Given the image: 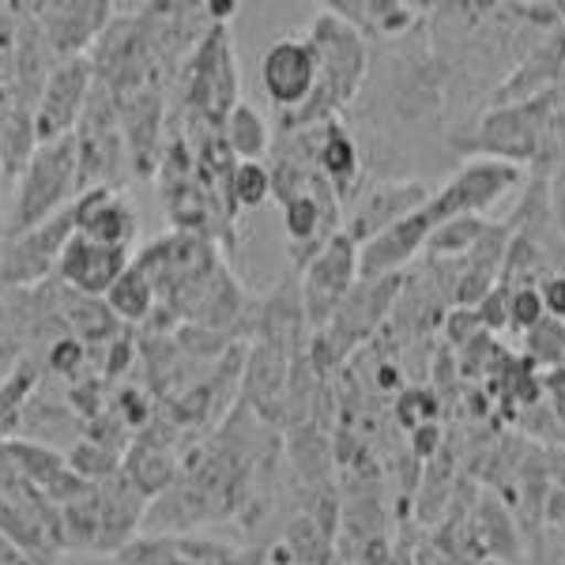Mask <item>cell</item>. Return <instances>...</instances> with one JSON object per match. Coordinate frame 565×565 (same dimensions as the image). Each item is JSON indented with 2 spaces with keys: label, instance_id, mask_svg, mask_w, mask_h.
Segmentation results:
<instances>
[{
  "label": "cell",
  "instance_id": "1",
  "mask_svg": "<svg viewBox=\"0 0 565 565\" xmlns=\"http://www.w3.org/2000/svg\"><path fill=\"white\" fill-rule=\"evenodd\" d=\"M306 39L313 42V50H317V90L302 109L279 114V121H276L279 132L313 129V125L335 121V114L362 90V79H366V68H370L366 39H362L354 26L335 20L332 12H324V8H321V15L309 23Z\"/></svg>",
  "mask_w": 565,
  "mask_h": 565
},
{
  "label": "cell",
  "instance_id": "2",
  "mask_svg": "<svg viewBox=\"0 0 565 565\" xmlns=\"http://www.w3.org/2000/svg\"><path fill=\"white\" fill-rule=\"evenodd\" d=\"M79 196V170H76V140L61 136V140L39 143L23 174L15 178V196L8 223L0 226V238H15L26 234L31 226L45 218L61 215L65 207L76 204Z\"/></svg>",
  "mask_w": 565,
  "mask_h": 565
},
{
  "label": "cell",
  "instance_id": "3",
  "mask_svg": "<svg viewBox=\"0 0 565 565\" xmlns=\"http://www.w3.org/2000/svg\"><path fill=\"white\" fill-rule=\"evenodd\" d=\"M72 140H76L79 193H87V189H121L132 178L129 143H125L121 132L117 103L103 84L90 87L87 109L79 117Z\"/></svg>",
  "mask_w": 565,
  "mask_h": 565
},
{
  "label": "cell",
  "instance_id": "4",
  "mask_svg": "<svg viewBox=\"0 0 565 565\" xmlns=\"http://www.w3.org/2000/svg\"><path fill=\"white\" fill-rule=\"evenodd\" d=\"M72 234H76V218H72V207H65L61 215L31 226L26 234L0 238V279H4V287L31 290L50 282L57 276V260L72 242Z\"/></svg>",
  "mask_w": 565,
  "mask_h": 565
},
{
  "label": "cell",
  "instance_id": "5",
  "mask_svg": "<svg viewBox=\"0 0 565 565\" xmlns=\"http://www.w3.org/2000/svg\"><path fill=\"white\" fill-rule=\"evenodd\" d=\"M516 181H521V170H516L513 162L471 159L468 167H460V174L452 178L449 185L437 189V193L418 207V215L426 218V226H430V234H434L437 226L449 223V218L479 215L482 207L498 204L509 189H516Z\"/></svg>",
  "mask_w": 565,
  "mask_h": 565
},
{
  "label": "cell",
  "instance_id": "6",
  "mask_svg": "<svg viewBox=\"0 0 565 565\" xmlns=\"http://www.w3.org/2000/svg\"><path fill=\"white\" fill-rule=\"evenodd\" d=\"M430 196L434 189L426 181H373L343 204V234L362 249L377 234L412 218Z\"/></svg>",
  "mask_w": 565,
  "mask_h": 565
},
{
  "label": "cell",
  "instance_id": "7",
  "mask_svg": "<svg viewBox=\"0 0 565 565\" xmlns=\"http://www.w3.org/2000/svg\"><path fill=\"white\" fill-rule=\"evenodd\" d=\"M354 282H359V245L340 231L302 271L298 295H302L309 328L321 332V328L332 321V313L340 309L343 298L354 290Z\"/></svg>",
  "mask_w": 565,
  "mask_h": 565
},
{
  "label": "cell",
  "instance_id": "8",
  "mask_svg": "<svg viewBox=\"0 0 565 565\" xmlns=\"http://www.w3.org/2000/svg\"><path fill=\"white\" fill-rule=\"evenodd\" d=\"M260 87L276 114H295L317 90V50L306 34L276 39L260 57Z\"/></svg>",
  "mask_w": 565,
  "mask_h": 565
},
{
  "label": "cell",
  "instance_id": "9",
  "mask_svg": "<svg viewBox=\"0 0 565 565\" xmlns=\"http://www.w3.org/2000/svg\"><path fill=\"white\" fill-rule=\"evenodd\" d=\"M114 15L117 8L109 0H45V4H34L39 31L57 61L87 57Z\"/></svg>",
  "mask_w": 565,
  "mask_h": 565
},
{
  "label": "cell",
  "instance_id": "10",
  "mask_svg": "<svg viewBox=\"0 0 565 565\" xmlns=\"http://www.w3.org/2000/svg\"><path fill=\"white\" fill-rule=\"evenodd\" d=\"M90 87H95V72H90L87 57L57 61V68L45 79L39 103H34V136H39V143L76 132L79 117L87 109Z\"/></svg>",
  "mask_w": 565,
  "mask_h": 565
},
{
  "label": "cell",
  "instance_id": "11",
  "mask_svg": "<svg viewBox=\"0 0 565 565\" xmlns=\"http://www.w3.org/2000/svg\"><path fill=\"white\" fill-rule=\"evenodd\" d=\"M396 282L399 276L354 282V290L340 302L332 321L321 328L324 340H317V343H321V348H335V354H348L359 348V340H366L373 328L381 324V317L388 313L392 298H396Z\"/></svg>",
  "mask_w": 565,
  "mask_h": 565
},
{
  "label": "cell",
  "instance_id": "12",
  "mask_svg": "<svg viewBox=\"0 0 565 565\" xmlns=\"http://www.w3.org/2000/svg\"><path fill=\"white\" fill-rule=\"evenodd\" d=\"M72 218H76V234L98 245L132 253L140 238V212L125 189H87L72 204Z\"/></svg>",
  "mask_w": 565,
  "mask_h": 565
},
{
  "label": "cell",
  "instance_id": "13",
  "mask_svg": "<svg viewBox=\"0 0 565 565\" xmlns=\"http://www.w3.org/2000/svg\"><path fill=\"white\" fill-rule=\"evenodd\" d=\"M129 264H132L129 249H114V245H98L84 238V234H72L53 279L79 298H106V290L125 276Z\"/></svg>",
  "mask_w": 565,
  "mask_h": 565
},
{
  "label": "cell",
  "instance_id": "14",
  "mask_svg": "<svg viewBox=\"0 0 565 565\" xmlns=\"http://www.w3.org/2000/svg\"><path fill=\"white\" fill-rule=\"evenodd\" d=\"M95 501H98V524H103L98 551L121 554L136 535V527H143V513H148L151 501L143 498L129 479H125V471H117V476L98 482Z\"/></svg>",
  "mask_w": 565,
  "mask_h": 565
},
{
  "label": "cell",
  "instance_id": "15",
  "mask_svg": "<svg viewBox=\"0 0 565 565\" xmlns=\"http://www.w3.org/2000/svg\"><path fill=\"white\" fill-rule=\"evenodd\" d=\"M426 238H430V226H426V218L418 212L412 218H404V223H396L392 231L377 234V238L359 249V279L399 276V268H404L415 253H423Z\"/></svg>",
  "mask_w": 565,
  "mask_h": 565
},
{
  "label": "cell",
  "instance_id": "16",
  "mask_svg": "<svg viewBox=\"0 0 565 565\" xmlns=\"http://www.w3.org/2000/svg\"><path fill=\"white\" fill-rule=\"evenodd\" d=\"M543 114L540 103L532 106H513V109H498L487 117L482 125V151L505 154V162H524L540 151V136H543Z\"/></svg>",
  "mask_w": 565,
  "mask_h": 565
},
{
  "label": "cell",
  "instance_id": "17",
  "mask_svg": "<svg viewBox=\"0 0 565 565\" xmlns=\"http://www.w3.org/2000/svg\"><path fill=\"white\" fill-rule=\"evenodd\" d=\"M178 468L181 463L174 457V449H170L167 441H154V437H148V434L132 437V445L121 457L125 479H129L148 501H154L159 494H167V490L174 487L178 476H181Z\"/></svg>",
  "mask_w": 565,
  "mask_h": 565
},
{
  "label": "cell",
  "instance_id": "18",
  "mask_svg": "<svg viewBox=\"0 0 565 565\" xmlns=\"http://www.w3.org/2000/svg\"><path fill=\"white\" fill-rule=\"evenodd\" d=\"M317 174L335 189V196L348 204L359 189L362 178V159H359V143L354 136L343 129L340 121H328L321 136V151H317Z\"/></svg>",
  "mask_w": 565,
  "mask_h": 565
},
{
  "label": "cell",
  "instance_id": "19",
  "mask_svg": "<svg viewBox=\"0 0 565 565\" xmlns=\"http://www.w3.org/2000/svg\"><path fill=\"white\" fill-rule=\"evenodd\" d=\"M223 143L238 162H260L271 151V125L253 103H242L226 114L223 121Z\"/></svg>",
  "mask_w": 565,
  "mask_h": 565
},
{
  "label": "cell",
  "instance_id": "20",
  "mask_svg": "<svg viewBox=\"0 0 565 565\" xmlns=\"http://www.w3.org/2000/svg\"><path fill=\"white\" fill-rule=\"evenodd\" d=\"M103 302L109 306V313H114L125 328H129V324H148L151 313H154V290H151L148 276L129 264V268H125V276L106 290Z\"/></svg>",
  "mask_w": 565,
  "mask_h": 565
},
{
  "label": "cell",
  "instance_id": "21",
  "mask_svg": "<svg viewBox=\"0 0 565 565\" xmlns=\"http://www.w3.org/2000/svg\"><path fill=\"white\" fill-rule=\"evenodd\" d=\"M61 527H65V551H98L103 524H98L95 490L72 505H61Z\"/></svg>",
  "mask_w": 565,
  "mask_h": 565
},
{
  "label": "cell",
  "instance_id": "22",
  "mask_svg": "<svg viewBox=\"0 0 565 565\" xmlns=\"http://www.w3.org/2000/svg\"><path fill=\"white\" fill-rule=\"evenodd\" d=\"M282 546L295 554L298 565H328L332 562V535L313 516H295L282 535Z\"/></svg>",
  "mask_w": 565,
  "mask_h": 565
},
{
  "label": "cell",
  "instance_id": "23",
  "mask_svg": "<svg viewBox=\"0 0 565 565\" xmlns=\"http://www.w3.org/2000/svg\"><path fill=\"white\" fill-rule=\"evenodd\" d=\"M65 463H68V468L76 471V476L84 479V482H90V487H98L103 479H109V476H117V471H121V452L106 449V445L90 441V437H79V441H72V445H68Z\"/></svg>",
  "mask_w": 565,
  "mask_h": 565
},
{
  "label": "cell",
  "instance_id": "24",
  "mask_svg": "<svg viewBox=\"0 0 565 565\" xmlns=\"http://www.w3.org/2000/svg\"><path fill=\"white\" fill-rule=\"evenodd\" d=\"M487 226L490 223H482L479 215L449 218V223H441L430 238H426L423 249L430 253V257H445V253H471V249H476V242L487 234Z\"/></svg>",
  "mask_w": 565,
  "mask_h": 565
},
{
  "label": "cell",
  "instance_id": "25",
  "mask_svg": "<svg viewBox=\"0 0 565 565\" xmlns=\"http://www.w3.org/2000/svg\"><path fill=\"white\" fill-rule=\"evenodd\" d=\"M39 362L50 377H68V381H84V366H90V351L76 335H61L50 348L39 351Z\"/></svg>",
  "mask_w": 565,
  "mask_h": 565
},
{
  "label": "cell",
  "instance_id": "26",
  "mask_svg": "<svg viewBox=\"0 0 565 565\" xmlns=\"http://www.w3.org/2000/svg\"><path fill=\"white\" fill-rule=\"evenodd\" d=\"M271 196V174L268 162H238L231 174V200L238 212L245 207H260Z\"/></svg>",
  "mask_w": 565,
  "mask_h": 565
},
{
  "label": "cell",
  "instance_id": "27",
  "mask_svg": "<svg viewBox=\"0 0 565 565\" xmlns=\"http://www.w3.org/2000/svg\"><path fill=\"white\" fill-rule=\"evenodd\" d=\"M527 348H532V359H540V362H562L565 359V324L554 321V317H543V321L527 332Z\"/></svg>",
  "mask_w": 565,
  "mask_h": 565
},
{
  "label": "cell",
  "instance_id": "28",
  "mask_svg": "<svg viewBox=\"0 0 565 565\" xmlns=\"http://www.w3.org/2000/svg\"><path fill=\"white\" fill-rule=\"evenodd\" d=\"M509 295V324L521 328V332H532L535 324L543 321V298L535 287H516V290H505Z\"/></svg>",
  "mask_w": 565,
  "mask_h": 565
},
{
  "label": "cell",
  "instance_id": "29",
  "mask_svg": "<svg viewBox=\"0 0 565 565\" xmlns=\"http://www.w3.org/2000/svg\"><path fill=\"white\" fill-rule=\"evenodd\" d=\"M399 423L412 426V430H418V426L434 423V396L430 392H404V399H399Z\"/></svg>",
  "mask_w": 565,
  "mask_h": 565
},
{
  "label": "cell",
  "instance_id": "30",
  "mask_svg": "<svg viewBox=\"0 0 565 565\" xmlns=\"http://www.w3.org/2000/svg\"><path fill=\"white\" fill-rule=\"evenodd\" d=\"M540 298H543V313L565 324V276H551V279H546L543 290H540Z\"/></svg>",
  "mask_w": 565,
  "mask_h": 565
},
{
  "label": "cell",
  "instance_id": "31",
  "mask_svg": "<svg viewBox=\"0 0 565 565\" xmlns=\"http://www.w3.org/2000/svg\"><path fill=\"white\" fill-rule=\"evenodd\" d=\"M546 392H551L554 415L565 418V366H554L551 373H546Z\"/></svg>",
  "mask_w": 565,
  "mask_h": 565
},
{
  "label": "cell",
  "instance_id": "32",
  "mask_svg": "<svg viewBox=\"0 0 565 565\" xmlns=\"http://www.w3.org/2000/svg\"><path fill=\"white\" fill-rule=\"evenodd\" d=\"M434 449H437V426L434 423L418 426V430H415V452H418V457H434Z\"/></svg>",
  "mask_w": 565,
  "mask_h": 565
},
{
  "label": "cell",
  "instance_id": "33",
  "mask_svg": "<svg viewBox=\"0 0 565 565\" xmlns=\"http://www.w3.org/2000/svg\"><path fill=\"white\" fill-rule=\"evenodd\" d=\"M0 565H31V562H26V558H23V554H20V551H15V546H12V543H8V540H4V535H0Z\"/></svg>",
  "mask_w": 565,
  "mask_h": 565
},
{
  "label": "cell",
  "instance_id": "34",
  "mask_svg": "<svg viewBox=\"0 0 565 565\" xmlns=\"http://www.w3.org/2000/svg\"><path fill=\"white\" fill-rule=\"evenodd\" d=\"M554 196H558V200H554V212H558V223H562V231H565V181H562L558 189H554Z\"/></svg>",
  "mask_w": 565,
  "mask_h": 565
},
{
  "label": "cell",
  "instance_id": "35",
  "mask_svg": "<svg viewBox=\"0 0 565 565\" xmlns=\"http://www.w3.org/2000/svg\"><path fill=\"white\" fill-rule=\"evenodd\" d=\"M0 290H4V279H0Z\"/></svg>",
  "mask_w": 565,
  "mask_h": 565
},
{
  "label": "cell",
  "instance_id": "36",
  "mask_svg": "<svg viewBox=\"0 0 565 565\" xmlns=\"http://www.w3.org/2000/svg\"><path fill=\"white\" fill-rule=\"evenodd\" d=\"M0 185H4V174H0Z\"/></svg>",
  "mask_w": 565,
  "mask_h": 565
}]
</instances>
